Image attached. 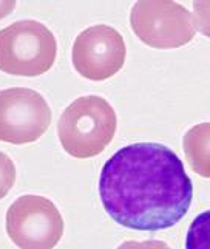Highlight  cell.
Instances as JSON below:
<instances>
[{
	"mask_svg": "<svg viewBox=\"0 0 210 249\" xmlns=\"http://www.w3.org/2000/svg\"><path fill=\"white\" fill-rule=\"evenodd\" d=\"M99 196L118 225L162 231L187 213L193 186L173 150L156 142H138L119 149L104 164Z\"/></svg>",
	"mask_w": 210,
	"mask_h": 249,
	"instance_id": "cell-1",
	"label": "cell"
},
{
	"mask_svg": "<svg viewBox=\"0 0 210 249\" xmlns=\"http://www.w3.org/2000/svg\"><path fill=\"white\" fill-rule=\"evenodd\" d=\"M51 108L40 93L26 87L0 91V141L23 145L37 141L51 124Z\"/></svg>",
	"mask_w": 210,
	"mask_h": 249,
	"instance_id": "cell-6",
	"label": "cell"
},
{
	"mask_svg": "<svg viewBox=\"0 0 210 249\" xmlns=\"http://www.w3.org/2000/svg\"><path fill=\"white\" fill-rule=\"evenodd\" d=\"M182 147L190 169L201 177L210 178V123L192 127L184 135Z\"/></svg>",
	"mask_w": 210,
	"mask_h": 249,
	"instance_id": "cell-8",
	"label": "cell"
},
{
	"mask_svg": "<svg viewBox=\"0 0 210 249\" xmlns=\"http://www.w3.org/2000/svg\"><path fill=\"white\" fill-rule=\"evenodd\" d=\"M186 249H210V211L201 212L190 223L186 237Z\"/></svg>",
	"mask_w": 210,
	"mask_h": 249,
	"instance_id": "cell-9",
	"label": "cell"
},
{
	"mask_svg": "<svg viewBox=\"0 0 210 249\" xmlns=\"http://www.w3.org/2000/svg\"><path fill=\"white\" fill-rule=\"evenodd\" d=\"M16 8V0H0V20L10 16Z\"/></svg>",
	"mask_w": 210,
	"mask_h": 249,
	"instance_id": "cell-13",
	"label": "cell"
},
{
	"mask_svg": "<svg viewBox=\"0 0 210 249\" xmlns=\"http://www.w3.org/2000/svg\"><path fill=\"white\" fill-rule=\"evenodd\" d=\"M16 181V167L13 160L6 153L0 152V200L10 194Z\"/></svg>",
	"mask_w": 210,
	"mask_h": 249,
	"instance_id": "cell-10",
	"label": "cell"
},
{
	"mask_svg": "<svg viewBox=\"0 0 210 249\" xmlns=\"http://www.w3.org/2000/svg\"><path fill=\"white\" fill-rule=\"evenodd\" d=\"M127 47L121 33L108 25H94L84 30L74 40L73 65L90 81H107L125 64Z\"/></svg>",
	"mask_w": 210,
	"mask_h": 249,
	"instance_id": "cell-7",
	"label": "cell"
},
{
	"mask_svg": "<svg viewBox=\"0 0 210 249\" xmlns=\"http://www.w3.org/2000/svg\"><path fill=\"white\" fill-rule=\"evenodd\" d=\"M6 234L20 249H52L64 235V218L45 196L23 195L6 211Z\"/></svg>",
	"mask_w": 210,
	"mask_h": 249,
	"instance_id": "cell-5",
	"label": "cell"
},
{
	"mask_svg": "<svg viewBox=\"0 0 210 249\" xmlns=\"http://www.w3.org/2000/svg\"><path fill=\"white\" fill-rule=\"evenodd\" d=\"M116 249H172V248L165 242H161V240H145V242L128 240V242L121 243Z\"/></svg>",
	"mask_w": 210,
	"mask_h": 249,
	"instance_id": "cell-12",
	"label": "cell"
},
{
	"mask_svg": "<svg viewBox=\"0 0 210 249\" xmlns=\"http://www.w3.org/2000/svg\"><path fill=\"white\" fill-rule=\"evenodd\" d=\"M195 28L210 39V0H193Z\"/></svg>",
	"mask_w": 210,
	"mask_h": 249,
	"instance_id": "cell-11",
	"label": "cell"
},
{
	"mask_svg": "<svg viewBox=\"0 0 210 249\" xmlns=\"http://www.w3.org/2000/svg\"><path fill=\"white\" fill-rule=\"evenodd\" d=\"M130 25L142 44L159 50L184 47L196 34L193 17L175 0H138Z\"/></svg>",
	"mask_w": 210,
	"mask_h": 249,
	"instance_id": "cell-4",
	"label": "cell"
},
{
	"mask_svg": "<svg viewBox=\"0 0 210 249\" xmlns=\"http://www.w3.org/2000/svg\"><path fill=\"white\" fill-rule=\"evenodd\" d=\"M118 119L110 102L96 94L81 96L59 118L57 135L64 150L74 158L87 160L107 149L116 133Z\"/></svg>",
	"mask_w": 210,
	"mask_h": 249,
	"instance_id": "cell-2",
	"label": "cell"
},
{
	"mask_svg": "<svg viewBox=\"0 0 210 249\" xmlns=\"http://www.w3.org/2000/svg\"><path fill=\"white\" fill-rule=\"evenodd\" d=\"M57 56V40L37 20H19L0 30V71L20 78L45 74Z\"/></svg>",
	"mask_w": 210,
	"mask_h": 249,
	"instance_id": "cell-3",
	"label": "cell"
}]
</instances>
